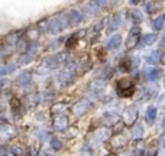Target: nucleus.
I'll list each match as a JSON object with an SVG mask.
<instances>
[{"label": "nucleus", "instance_id": "nucleus-1", "mask_svg": "<svg viewBox=\"0 0 165 156\" xmlns=\"http://www.w3.org/2000/svg\"><path fill=\"white\" fill-rule=\"evenodd\" d=\"M117 94L120 97H130L135 91V82L130 78H122L117 81V86H116Z\"/></svg>", "mask_w": 165, "mask_h": 156}, {"label": "nucleus", "instance_id": "nucleus-2", "mask_svg": "<svg viewBox=\"0 0 165 156\" xmlns=\"http://www.w3.org/2000/svg\"><path fill=\"white\" fill-rule=\"evenodd\" d=\"M138 40H139V35H138V32L135 33V30H133V33L129 36V39H128V46L129 48H133L136 44H138Z\"/></svg>", "mask_w": 165, "mask_h": 156}, {"label": "nucleus", "instance_id": "nucleus-3", "mask_svg": "<svg viewBox=\"0 0 165 156\" xmlns=\"http://www.w3.org/2000/svg\"><path fill=\"white\" fill-rule=\"evenodd\" d=\"M155 117H156V108L155 107H149L148 111H146V120L149 123H152L155 120Z\"/></svg>", "mask_w": 165, "mask_h": 156}, {"label": "nucleus", "instance_id": "nucleus-4", "mask_svg": "<svg viewBox=\"0 0 165 156\" xmlns=\"http://www.w3.org/2000/svg\"><path fill=\"white\" fill-rule=\"evenodd\" d=\"M164 22H165V16H159V17H156L154 20V28L156 30H159L162 26H164Z\"/></svg>", "mask_w": 165, "mask_h": 156}, {"label": "nucleus", "instance_id": "nucleus-5", "mask_svg": "<svg viewBox=\"0 0 165 156\" xmlns=\"http://www.w3.org/2000/svg\"><path fill=\"white\" fill-rule=\"evenodd\" d=\"M155 39H156V35H155V33L146 35V36L144 38V44H145V45H151V44H152V42H154Z\"/></svg>", "mask_w": 165, "mask_h": 156}, {"label": "nucleus", "instance_id": "nucleus-6", "mask_svg": "<svg viewBox=\"0 0 165 156\" xmlns=\"http://www.w3.org/2000/svg\"><path fill=\"white\" fill-rule=\"evenodd\" d=\"M119 44H120V36L116 35V36L113 38V39L109 42V46H110V48H116V46H117Z\"/></svg>", "mask_w": 165, "mask_h": 156}, {"label": "nucleus", "instance_id": "nucleus-7", "mask_svg": "<svg viewBox=\"0 0 165 156\" xmlns=\"http://www.w3.org/2000/svg\"><path fill=\"white\" fill-rule=\"evenodd\" d=\"M159 77H161V71H159V70H155V71H152V72L149 74V78H151V80H158Z\"/></svg>", "mask_w": 165, "mask_h": 156}, {"label": "nucleus", "instance_id": "nucleus-8", "mask_svg": "<svg viewBox=\"0 0 165 156\" xmlns=\"http://www.w3.org/2000/svg\"><path fill=\"white\" fill-rule=\"evenodd\" d=\"M120 67H122V70L129 71V70H130V61H129V59H126V62H125V61H122Z\"/></svg>", "mask_w": 165, "mask_h": 156}, {"label": "nucleus", "instance_id": "nucleus-9", "mask_svg": "<svg viewBox=\"0 0 165 156\" xmlns=\"http://www.w3.org/2000/svg\"><path fill=\"white\" fill-rule=\"evenodd\" d=\"M158 55H159V54H158V52H155V54H152V55L148 58V61H149V62H156V61H158V58H156V56H158Z\"/></svg>", "mask_w": 165, "mask_h": 156}, {"label": "nucleus", "instance_id": "nucleus-10", "mask_svg": "<svg viewBox=\"0 0 165 156\" xmlns=\"http://www.w3.org/2000/svg\"><path fill=\"white\" fill-rule=\"evenodd\" d=\"M164 126H165V120H164Z\"/></svg>", "mask_w": 165, "mask_h": 156}]
</instances>
